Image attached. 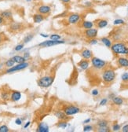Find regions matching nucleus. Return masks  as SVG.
<instances>
[{
    "label": "nucleus",
    "instance_id": "f257e3e1",
    "mask_svg": "<svg viewBox=\"0 0 128 132\" xmlns=\"http://www.w3.org/2000/svg\"><path fill=\"white\" fill-rule=\"evenodd\" d=\"M110 48L113 52V54H115L116 55H128V46L124 43L117 42V43H112Z\"/></svg>",
    "mask_w": 128,
    "mask_h": 132
},
{
    "label": "nucleus",
    "instance_id": "f03ea898",
    "mask_svg": "<svg viewBox=\"0 0 128 132\" xmlns=\"http://www.w3.org/2000/svg\"><path fill=\"white\" fill-rule=\"evenodd\" d=\"M102 80L105 83H111L115 80L116 72L112 69H106L102 72Z\"/></svg>",
    "mask_w": 128,
    "mask_h": 132
},
{
    "label": "nucleus",
    "instance_id": "7ed1b4c3",
    "mask_svg": "<svg viewBox=\"0 0 128 132\" xmlns=\"http://www.w3.org/2000/svg\"><path fill=\"white\" fill-rule=\"evenodd\" d=\"M90 61H91L93 68L97 70L104 69L105 67L107 66V64H108L105 61L97 57H92L90 58Z\"/></svg>",
    "mask_w": 128,
    "mask_h": 132
},
{
    "label": "nucleus",
    "instance_id": "20e7f679",
    "mask_svg": "<svg viewBox=\"0 0 128 132\" xmlns=\"http://www.w3.org/2000/svg\"><path fill=\"white\" fill-rule=\"evenodd\" d=\"M53 80H54V79H53V76H51V75H46V76H43L41 79H39L38 81V85L41 86V87L47 88L52 85Z\"/></svg>",
    "mask_w": 128,
    "mask_h": 132
},
{
    "label": "nucleus",
    "instance_id": "39448f33",
    "mask_svg": "<svg viewBox=\"0 0 128 132\" xmlns=\"http://www.w3.org/2000/svg\"><path fill=\"white\" fill-rule=\"evenodd\" d=\"M80 112V109L77 106L75 105H69L64 108V113L67 115V116H72V115H76Z\"/></svg>",
    "mask_w": 128,
    "mask_h": 132
},
{
    "label": "nucleus",
    "instance_id": "423d86ee",
    "mask_svg": "<svg viewBox=\"0 0 128 132\" xmlns=\"http://www.w3.org/2000/svg\"><path fill=\"white\" fill-rule=\"evenodd\" d=\"M65 42L64 40H53V39H50V40H47L44 41L42 43H40L39 44V46L41 47H50L53 46H55V45H58V44H63Z\"/></svg>",
    "mask_w": 128,
    "mask_h": 132
},
{
    "label": "nucleus",
    "instance_id": "0eeeda50",
    "mask_svg": "<svg viewBox=\"0 0 128 132\" xmlns=\"http://www.w3.org/2000/svg\"><path fill=\"white\" fill-rule=\"evenodd\" d=\"M29 65V64L28 62H23L21 64H17L16 66H12L10 67L9 69L6 70V73H11V72H16V71H20V70H23L26 69L27 67Z\"/></svg>",
    "mask_w": 128,
    "mask_h": 132
},
{
    "label": "nucleus",
    "instance_id": "6e6552de",
    "mask_svg": "<svg viewBox=\"0 0 128 132\" xmlns=\"http://www.w3.org/2000/svg\"><path fill=\"white\" fill-rule=\"evenodd\" d=\"M84 35L87 39H93L96 38L98 36V29H86L84 32Z\"/></svg>",
    "mask_w": 128,
    "mask_h": 132
},
{
    "label": "nucleus",
    "instance_id": "1a4fd4ad",
    "mask_svg": "<svg viewBox=\"0 0 128 132\" xmlns=\"http://www.w3.org/2000/svg\"><path fill=\"white\" fill-rule=\"evenodd\" d=\"M81 16L78 14V13H72V14L69 15V18H68V22L71 24H76L80 21Z\"/></svg>",
    "mask_w": 128,
    "mask_h": 132
},
{
    "label": "nucleus",
    "instance_id": "9d476101",
    "mask_svg": "<svg viewBox=\"0 0 128 132\" xmlns=\"http://www.w3.org/2000/svg\"><path fill=\"white\" fill-rule=\"evenodd\" d=\"M117 63L119 67L122 68H128V57L122 56L119 57L117 59Z\"/></svg>",
    "mask_w": 128,
    "mask_h": 132
},
{
    "label": "nucleus",
    "instance_id": "9b49d317",
    "mask_svg": "<svg viewBox=\"0 0 128 132\" xmlns=\"http://www.w3.org/2000/svg\"><path fill=\"white\" fill-rule=\"evenodd\" d=\"M24 25L21 23H18V22H13L10 25V30L12 32H19L23 29Z\"/></svg>",
    "mask_w": 128,
    "mask_h": 132
},
{
    "label": "nucleus",
    "instance_id": "f8f14e48",
    "mask_svg": "<svg viewBox=\"0 0 128 132\" xmlns=\"http://www.w3.org/2000/svg\"><path fill=\"white\" fill-rule=\"evenodd\" d=\"M50 11H51V7L50 6L42 5V6H40L38 8V12L42 15L48 14V13H50Z\"/></svg>",
    "mask_w": 128,
    "mask_h": 132
},
{
    "label": "nucleus",
    "instance_id": "ddd939ff",
    "mask_svg": "<svg viewBox=\"0 0 128 132\" xmlns=\"http://www.w3.org/2000/svg\"><path fill=\"white\" fill-rule=\"evenodd\" d=\"M21 98V93L20 91H14L11 92L10 94V99L12 102H18Z\"/></svg>",
    "mask_w": 128,
    "mask_h": 132
},
{
    "label": "nucleus",
    "instance_id": "4468645a",
    "mask_svg": "<svg viewBox=\"0 0 128 132\" xmlns=\"http://www.w3.org/2000/svg\"><path fill=\"white\" fill-rule=\"evenodd\" d=\"M37 132H49V126H48L46 123L42 122L39 124L38 127H37Z\"/></svg>",
    "mask_w": 128,
    "mask_h": 132
},
{
    "label": "nucleus",
    "instance_id": "2eb2a0df",
    "mask_svg": "<svg viewBox=\"0 0 128 132\" xmlns=\"http://www.w3.org/2000/svg\"><path fill=\"white\" fill-rule=\"evenodd\" d=\"M81 56L83 59H86V60H90V59L93 57V54H92L91 50H90L89 49H84L81 52Z\"/></svg>",
    "mask_w": 128,
    "mask_h": 132
},
{
    "label": "nucleus",
    "instance_id": "dca6fc26",
    "mask_svg": "<svg viewBox=\"0 0 128 132\" xmlns=\"http://www.w3.org/2000/svg\"><path fill=\"white\" fill-rule=\"evenodd\" d=\"M78 65L82 70H87L90 67V61L84 59V60H82L79 61L78 63Z\"/></svg>",
    "mask_w": 128,
    "mask_h": 132
},
{
    "label": "nucleus",
    "instance_id": "f3484780",
    "mask_svg": "<svg viewBox=\"0 0 128 132\" xmlns=\"http://www.w3.org/2000/svg\"><path fill=\"white\" fill-rule=\"evenodd\" d=\"M108 24H109V22H108L107 20L100 19V20H98V21H97L96 26H97L98 29H104V28L107 27Z\"/></svg>",
    "mask_w": 128,
    "mask_h": 132
},
{
    "label": "nucleus",
    "instance_id": "a211bd4d",
    "mask_svg": "<svg viewBox=\"0 0 128 132\" xmlns=\"http://www.w3.org/2000/svg\"><path fill=\"white\" fill-rule=\"evenodd\" d=\"M44 20V16L41 14V13H35L33 15V21L36 24L41 23V22Z\"/></svg>",
    "mask_w": 128,
    "mask_h": 132
},
{
    "label": "nucleus",
    "instance_id": "6ab92c4d",
    "mask_svg": "<svg viewBox=\"0 0 128 132\" xmlns=\"http://www.w3.org/2000/svg\"><path fill=\"white\" fill-rule=\"evenodd\" d=\"M0 16H2L5 20H10V19L12 18L13 13L10 10H5V11H2V12L0 13Z\"/></svg>",
    "mask_w": 128,
    "mask_h": 132
},
{
    "label": "nucleus",
    "instance_id": "aec40b11",
    "mask_svg": "<svg viewBox=\"0 0 128 132\" xmlns=\"http://www.w3.org/2000/svg\"><path fill=\"white\" fill-rule=\"evenodd\" d=\"M112 102L114 105H122L123 104V99L121 97H119V96H115V97H113L112 98Z\"/></svg>",
    "mask_w": 128,
    "mask_h": 132
},
{
    "label": "nucleus",
    "instance_id": "412c9836",
    "mask_svg": "<svg viewBox=\"0 0 128 132\" xmlns=\"http://www.w3.org/2000/svg\"><path fill=\"white\" fill-rule=\"evenodd\" d=\"M54 114H55V116L61 120H66L69 119V117H68V116L64 113V112L58 111V112H56Z\"/></svg>",
    "mask_w": 128,
    "mask_h": 132
},
{
    "label": "nucleus",
    "instance_id": "4be33fe9",
    "mask_svg": "<svg viewBox=\"0 0 128 132\" xmlns=\"http://www.w3.org/2000/svg\"><path fill=\"white\" fill-rule=\"evenodd\" d=\"M94 26V24L93 22L92 21H84L82 22V27L84 29H92Z\"/></svg>",
    "mask_w": 128,
    "mask_h": 132
},
{
    "label": "nucleus",
    "instance_id": "5701e85b",
    "mask_svg": "<svg viewBox=\"0 0 128 132\" xmlns=\"http://www.w3.org/2000/svg\"><path fill=\"white\" fill-rule=\"evenodd\" d=\"M101 43H103L105 46L108 47V48H110L111 46L112 45V40H111L109 38L103 37V38L101 39Z\"/></svg>",
    "mask_w": 128,
    "mask_h": 132
},
{
    "label": "nucleus",
    "instance_id": "b1692460",
    "mask_svg": "<svg viewBox=\"0 0 128 132\" xmlns=\"http://www.w3.org/2000/svg\"><path fill=\"white\" fill-rule=\"evenodd\" d=\"M0 98H1V100L4 101V102H6V101L9 100L10 98V95L9 94V92L7 91H2L1 94H0Z\"/></svg>",
    "mask_w": 128,
    "mask_h": 132
},
{
    "label": "nucleus",
    "instance_id": "393cba45",
    "mask_svg": "<svg viewBox=\"0 0 128 132\" xmlns=\"http://www.w3.org/2000/svg\"><path fill=\"white\" fill-rule=\"evenodd\" d=\"M13 60L15 61V63H17V64L23 63V62H25V61H26L24 57H21V56H19V55L14 56V57H13Z\"/></svg>",
    "mask_w": 128,
    "mask_h": 132
},
{
    "label": "nucleus",
    "instance_id": "a878e982",
    "mask_svg": "<svg viewBox=\"0 0 128 132\" xmlns=\"http://www.w3.org/2000/svg\"><path fill=\"white\" fill-rule=\"evenodd\" d=\"M97 125L98 127H107L109 125V122L105 120H98V123H97Z\"/></svg>",
    "mask_w": 128,
    "mask_h": 132
},
{
    "label": "nucleus",
    "instance_id": "bb28decb",
    "mask_svg": "<svg viewBox=\"0 0 128 132\" xmlns=\"http://www.w3.org/2000/svg\"><path fill=\"white\" fill-rule=\"evenodd\" d=\"M14 64H15V61L13 60V58H11V59H9V60L6 61V62L5 63V65L8 67V68H10V67L14 65Z\"/></svg>",
    "mask_w": 128,
    "mask_h": 132
},
{
    "label": "nucleus",
    "instance_id": "cd10ccee",
    "mask_svg": "<svg viewBox=\"0 0 128 132\" xmlns=\"http://www.w3.org/2000/svg\"><path fill=\"white\" fill-rule=\"evenodd\" d=\"M58 127H61V128H66L67 127V126H68V123L65 121V120H61V122H59L58 123Z\"/></svg>",
    "mask_w": 128,
    "mask_h": 132
},
{
    "label": "nucleus",
    "instance_id": "c85d7f7f",
    "mask_svg": "<svg viewBox=\"0 0 128 132\" xmlns=\"http://www.w3.org/2000/svg\"><path fill=\"white\" fill-rule=\"evenodd\" d=\"M93 130V127L91 125H90V124H86L83 127V131L84 132H88V131H91Z\"/></svg>",
    "mask_w": 128,
    "mask_h": 132
},
{
    "label": "nucleus",
    "instance_id": "c756f323",
    "mask_svg": "<svg viewBox=\"0 0 128 132\" xmlns=\"http://www.w3.org/2000/svg\"><path fill=\"white\" fill-rule=\"evenodd\" d=\"M121 80L124 83H128V72H124L121 75Z\"/></svg>",
    "mask_w": 128,
    "mask_h": 132
},
{
    "label": "nucleus",
    "instance_id": "7c9ffc66",
    "mask_svg": "<svg viewBox=\"0 0 128 132\" xmlns=\"http://www.w3.org/2000/svg\"><path fill=\"white\" fill-rule=\"evenodd\" d=\"M97 131H99V132H109V131H110V129L108 126L107 127H99Z\"/></svg>",
    "mask_w": 128,
    "mask_h": 132
},
{
    "label": "nucleus",
    "instance_id": "2f4dec72",
    "mask_svg": "<svg viewBox=\"0 0 128 132\" xmlns=\"http://www.w3.org/2000/svg\"><path fill=\"white\" fill-rule=\"evenodd\" d=\"M124 24H125V21L122 19H116L113 21V24L114 25H121Z\"/></svg>",
    "mask_w": 128,
    "mask_h": 132
},
{
    "label": "nucleus",
    "instance_id": "473e14b6",
    "mask_svg": "<svg viewBox=\"0 0 128 132\" xmlns=\"http://www.w3.org/2000/svg\"><path fill=\"white\" fill-rule=\"evenodd\" d=\"M50 39H53V40H60L61 39V36L58 35V34H52L50 36Z\"/></svg>",
    "mask_w": 128,
    "mask_h": 132
},
{
    "label": "nucleus",
    "instance_id": "72a5a7b5",
    "mask_svg": "<svg viewBox=\"0 0 128 132\" xmlns=\"http://www.w3.org/2000/svg\"><path fill=\"white\" fill-rule=\"evenodd\" d=\"M121 129V126L118 124V123H114L112 127V130L113 131H119Z\"/></svg>",
    "mask_w": 128,
    "mask_h": 132
},
{
    "label": "nucleus",
    "instance_id": "f704fd0d",
    "mask_svg": "<svg viewBox=\"0 0 128 132\" xmlns=\"http://www.w3.org/2000/svg\"><path fill=\"white\" fill-rule=\"evenodd\" d=\"M33 37H34L33 35H28L24 39V43H28V42H30L33 39Z\"/></svg>",
    "mask_w": 128,
    "mask_h": 132
},
{
    "label": "nucleus",
    "instance_id": "c9c22d12",
    "mask_svg": "<svg viewBox=\"0 0 128 132\" xmlns=\"http://www.w3.org/2000/svg\"><path fill=\"white\" fill-rule=\"evenodd\" d=\"M8 131H10V129L6 125L0 126V132H8Z\"/></svg>",
    "mask_w": 128,
    "mask_h": 132
},
{
    "label": "nucleus",
    "instance_id": "e433bc0d",
    "mask_svg": "<svg viewBox=\"0 0 128 132\" xmlns=\"http://www.w3.org/2000/svg\"><path fill=\"white\" fill-rule=\"evenodd\" d=\"M98 40L96 38H93V39H90V40H89V43L90 44V45H96V44H98Z\"/></svg>",
    "mask_w": 128,
    "mask_h": 132
},
{
    "label": "nucleus",
    "instance_id": "4c0bfd02",
    "mask_svg": "<svg viewBox=\"0 0 128 132\" xmlns=\"http://www.w3.org/2000/svg\"><path fill=\"white\" fill-rule=\"evenodd\" d=\"M23 48H24V44H19V45H17L14 50H15L16 51H21V50H23Z\"/></svg>",
    "mask_w": 128,
    "mask_h": 132
},
{
    "label": "nucleus",
    "instance_id": "58836bf2",
    "mask_svg": "<svg viewBox=\"0 0 128 132\" xmlns=\"http://www.w3.org/2000/svg\"><path fill=\"white\" fill-rule=\"evenodd\" d=\"M108 103V99L107 98H103V99L101 100L100 103H99V105H100V106H104L106 104Z\"/></svg>",
    "mask_w": 128,
    "mask_h": 132
},
{
    "label": "nucleus",
    "instance_id": "ea45409f",
    "mask_svg": "<svg viewBox=\"0 0 128 132\" xmlns=\"http://www.w3.org/2000/svg\"><path fill=\"white\" fill-rule=\"evenodd\" d=\"M91 94L94 97L98 96V95H99V91L98 89H93V90H92V91H91Z\"/></svg>",
    "mask_w": 128,
    "mask_h": 132
},
{
    "label": "nucleus",
    "instance_id": "a19ab883",
    "mask_svg": "<svg viewBox=\"0 0 128 132\" xmlns=\"http://www.w3.org/2000/svg\"><path fill=\"white\" fill-rule=\"evenodd\" d=\"M121 130L123 132H128V124L124 125L123 127L121 128Z\"/></svg>",
    "mask_w": 128,
    "mask_h": 132
},
{
    "label": "nucleus",
    "instance_id": "79ce46f5",
    "mask_svg": "<svg viewBox=\"0 0 128 132\" xmlns=\"http://www.w3.org/2000/svg\"><path fill=\"white\" fill-rule=\"evenodd\" d=\"M15 123H16L17 125H21L22 124V120L20 119V118H17V119H16Z\"/></svg>",
    "mask_w": 128,
    "mask_h": 132
},
{
    "label": "nucleus",
    "instance_id": "37998d69",
    "mask_svg": "<svg viewBox=\"0 0 128 132\" xmlns=\"http://www.w3.org/2000/svg\"><path fill=\"white\" fill-rule=\"evenodd\" d=\"M30 57V54H29V53H24V57L25 60H28V58H29Z\"/></svg>",
    "mask_w": 128,
    "mask_h": 132
},
{
    "label": "nucleus",
    "instance_id": "c03bdc74",
    "mask_svg": "<svg viewBox=\"0 0 128 132\" xmlns=\"http://www.w3.org/2000/svg\"><path fill=\"white\" fill-rule=\"evenodd\" d=\"M90 121H91V119H90V118H88V119H87V120H84V121H83V123H84V124H87V123H90Z\"/></svg>",
    "mask_w": 128,
    "mask_h": 132
},
{
    "label": "nucleus",
    "instance_id": "a18cd8bd",
    "mask_svg": "<svg viewBox=\"0 0 128 132\" xmlns=\"http://www.w3.org/2000/svg\"><path fill=\"white\" fill-rule=\"evenodd\" d=\"M5 21L6 20L2 17V16H0V24H4L5 23Z\"/></svg>",
    "mask_w": 128,
    "mask_h": 132
},
{
    "label": "nucleus",
    "instance_id": "49530a36",
    "mask_svg": "<svg viewBox=\"0 0 128 132\" xmlns=\"http://www.w3.org/2000/svg\"><path fill=\"white\" fill-rule=\"evenodd\" d=\"M30 124H31V122H30V121H28L26 123H25V125L24 126V129L28 128V126H29Z\"/></svg>",
    "mask_w": 128,
    "mask_h": 132
},
{
    "label": "nucleus",
    "instance_id": "de8ad7c7",
    "mask_svg": "<svg viewBox=\"0 0 128 132\" xmlns=\"http://www.w3.org/2000/svg\"><path fill=\"white\" fill-rule=\"evenodd\" d=\"M85 6H91L92 3L90 2H85Z\"/></svg>",
    "mask_w": 128,
    "mask_h": 132
},
{
    "label": "nucleus",
    "instance_id": "09e8293b",
    "mask_svg": "<svg viewBox=\"0 0 128 132\" xmlns=\"http://www.w3.org/2000/svg\"><path fill=\"white\" fill-rule=\"evenodd\" d=\"M2 42H3V35L0 33V43H2Z\"/></svg>",
    "mask_w": 128,
    "mask_h": 132
},
{
    "label": "nucleus",
    "instance_id": "8fccbe9b",
    "mask_svg": "<svg viewBox=\"0 0 128 132\" xmlns=\"http://www.w3.org/2000/svg\"><path fill=\"white\" fill-rule=\"evenodd\" d=\"M40 35L42 36V37H43V38H48L49 37V35H47V34H43V33H41Z\"/></svg>",
    "mask_w": 128,
    "mask_h": 132
},
{
    "label": "nucleus",
    "instance_id": "3c124183",
    "mask_svg": "<svg viewBox=\"0 0 128 132\" xmlns=\"http://www.w3.org/2000/svg\"><path fill=\"white\" fill-rule=\"evenodd\" d=\"M70 1L71 0H61V2H64V3H69Z\"/></svg>",
    "mask_w": 128,
    "mask_h": 132
},
{
    "label": "nucleus",
    "instance_id": "603ef678",
    "mask_svg": "<svg viewBox=\"0 0 128 132\" xmlns=\"http://www.w3.org/2000/svg\"><path fill=\"white\" fill-rule=\"evenodd\" d=\"M25 1H26V2H32V0H25Z\"/></svg>",
    "mask_w": 128,
    "mask_h": 132
},
{
    "label": "nucleus",
    "instance_id": "864d4df0",
    "mask_svg": "<svg viewBox=\"0 0 128 132\" xmlns=\"http://www.w3.org/2000/svg\"><path fill=\"white\" fill-rule=\"evenodd\" d=\"M2 64H0V69L2 68Z\"/></svg>",
    "mask_w": 128,
    "mask_h": 132
}]
</instances>
